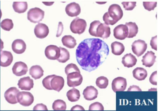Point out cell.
Here are the masks:
<instances>
[{"label": "cell", "mask_w": 158, "mask_h": 111, "mask_svg": "<svg viewBox=\"0 0 158 111\" xmlns=\"http://www.w3.org/2000/svg\"><path fill=\"white\" fill-rule=\"evenodd\" d=\"M109 52V46L104 41L97 38L86 39L77 49V61L82 69L90 72L105 62Z\"/></svg>", "instance_id": "obj_1"}, {"label": "cell", "mask_w": 158, "mask_h": 111, "mask_svg": "<svg viewBox=\"0 0 158 111\" xmlns=\"http://www.w3.org/2000/svg\"><path fill=\"white\" fill-rule=\"evenodd\" d=\"M86 27L87 23L85 20L77 17L71 22L70 29L73 33L80 35L85 32Z\"/></svg>", "instance_id": "obj_2"}, {"label": "cell", "mask_w": 158, "mask_h": 111, "mask_svg": "<svg viewBox=\"0 0 158 111\" xmlns=\"http://www.w3.org/2000/svg\"><path fill=\"white\" fill-rule=\"evenodd\" d=\"M109 17L110 18L114 24L123 18V13L121 6L116 4L110 6L107 12Z\"/></svg>", "instance_id": "obj_3"}, {"label": "cell", "mask_w": 158, "mask_h": 111, "mask_svg": "<svg viewBox=\"0 0 158 111\" xmlns=\"http://www.w3.org/2000/svg\"><path fill=\"white\" fill-rule=\"evenodd\" d=\"M45 12L39 7L31 8L27 13V19L34 23L42 21L44 17Z\"/></svg>", "instance_id": "obj_4"}, {"label": "cell", "mask_w": 158, "mask_h": 111, "mask_svg": "<svg viewBox=\"0 0 158 111\" xmlns=\"http://www.w3.org/2000/svg\"><path fill=\"white\" fill-rule=\"evenodd\" d=\"M17 101L24 106H29L34 101L33 94L28 92H19L16 96Z\"/></svg>", "instance_id": "obj_5"}, {"label": "cell", "mask_w": 158, "mask_h": 111, "mask_svg": "<svg viewBox=\"0 0 158 111\" xmlns=\"http://www.w3.org/2000/svg\"><path fill=\"white\" fill-rule=\"evenodd\" d=\"M67 80L68 86L74 88L81 85L83 78L81 73L73 72L67 75Z\"/></svg>", "instance_id": "obj_6"}, {"label": "cell", "mask_w": 158, "mask_h": 111, "mask_svg": "<svg viewBox=\"0 0 158 111\" xmlns=\"http://www.w3.org/2000/svg\"><path fill=\"white\" fill-rule=\"evenodd\" d=\"M148 48V44L145 41L138 39L135 41L132 44V50L133 53L139 57L144 54Z\"/></svg>", "instance_id": "obj_7"}, {"label": "cell", "mask_w": 158, "mask_h": 111, "mask_svg": "<svg viewBox=\"0 0 158 111\" xmlns=\"http://www.w3.org/2000/svg\"><path fill=\"white\" fill-rule=\"evenodd\" d=\"M46 57L50 60H57L60 54V48L55 45H50L46 47L45 51Z\"/></svg>", "instance_id": "obj_8"}, {"label": "cell", "mask_w": 158, "mask_h": 111, "mask_svg": "<svg viewBox=\"0 0 158 111\" xmlns=\"http://www.w3.org/2000/svg\"><path fill=\"white\" fill-rule=\"evenodd\" d=\"M114 36L115 39L119 40H124L128 36V28L123 24L116 26L113 30Z\"/></svg>", "instance_id": "obj_9"}, {"label": "cell", "mask_w": 158, "mask_h": 111, "mask_svg": "<svg viewBox=\"0 0 158 111\" xmlns=\"http://www.w3.org/2000/svg\"><path fill=\"white\" fill-rule=\"evenodd\" d=\"M127 80L124 78L118 77L113 80L112 88L114 92L117 91H124L127 88Z\"/></svg>", "instance_id": "obj_10"}, {"label": "cell", "mask_w": 158, "mask_h": 111, "mask_svg": "<svg viewBox=\"0 0 158 111\" xmlns=\"http://www.w3.org/2000/svg\"><path fill=\"white\" fill-rule=\"evenodd\" d=\"M111 34L110 28L104 23H100L96 29V37L108 39Z\"/></svg>", "instance_id": "obj_11"}, {"label": "cell", "mask_w": 158, "mask_h": 111, "mask_svg": "<svg viewBox=\"0 0 158 111\" xmlns=\"http://www.w3.org/2000/svg\"><path fill=\"white\" fill-rule=\"evenodd\" d=\"M19 92V89L15 87H11L5 92L4 97L9 103L15 104L18 102L16 96Z\"/></svg>", "instance_id": "obj_12"}, {"label": "cell", "mask_w": 158, "mask_h": 111, "mask_svg": "<svg viewBox=\"0 0 158 111\" xmlns=\"http://www.w3.org/2000/svg\"><path fill=\"white\" fill-rule=\"evenodd\" d=\"M50 87L52 90L60 92L64 86V79L60 76L54 75L50 81Z\"/></svg>", "instance_id": "obj_13"}, {"label": "cell", "mask_w": 158, "mask_h": 111, "mask_svg": "<svg viewBox=\"0 0 158 111\" xmlns=\"http://www.w3.org/2000/svg\"><path fill=\"white\" fill-rule=\"evenodd\" d=\"M34 31L37 38L42 39L48 36L49 33V30L46 24L39 23L35 27Z\"/></svg>", "instance_id": "obj_14"}, {"label": "cell", "mask_w": 158, "mask_h": 111, "mask_svg": "<svg viewBox=\"0 0 158 111\" xmlns=\"http://www.w3.org/2000/svg\"><path fill=\"white\" fill-rule=\"evenodd\" d=\"M28 71V67L25 63L23 62H16L12 68L13 73L17 76L26 75Z\"/></svg>", "instance_id": "obj_15"}, {"label": "cell", "mask_w": 158, "mask_h": 111, "mask_svg": "<svg viewBox=\"0 0 158 111\" xmlns=\"http://www.w3.org/2000/svg\"><path fill=\"white\" fill-rule=\"evenodd\" d=\"M13 56L10 51H2L0 53V65L3 67L9 66L12 63Z\"/></svg>", "instance_id": "obj_16"}, {"label": "cell", "mask_w": 158, "mask_h": 111, "mask_svg": "<svg viewBox=\"0 0 158 111\" xmlns=\"http://www.w3.org/2000/svg\"><path fill=\"white\" fill-rule=\"evenodd\" d=\"M65 12L69 16L76 17L81 13V7L78 3L72 2L66 6L65 7Z\"/></svg>", "instance_id": "obj_17"}, {"label": "cell", "mask_w": 158, "mask_h": 111, "mask_svg": "<svg viewBox=\"0 0 158 111\" xmlns=\"http://www.w3.org/2000/svg\"><path fill=\"white\" fill-rule=\"evenodd\" d=\"M84 98L87 101H92L98 97V92L94 86H90L87 87L84 89L83 92Z\"/></svg>", "instance_id": "obj_18"}, {"label": "cell", "mask_w": 158, "mask_h": 111, "mask_svg": "<svg viewBox=\"0 0 158 111\" xmlns=\"http://www.w3.org/2000/svg\"><path fill=\"white\" fill-rule=\"evenodd\" d=\"M34 80L29 76L22 78L18 81V87L23 90H30L34 87Z\"/></svg>", "instance_id": "obj_19"}, {"label": "cell", "mask_w": 158, "mask_h": 111, "mask_svg": "<svg viewBox=\"0 0 158 111\" xmlns=\"http://www.w3.org/2000/svg\"><path fill=\"white\" fill-rule=\"evenodd\" d=\"M156 56L152 51H148L142 57V64L147 67H151L156 61Z\"/></svg>", "instance_id": "obj_20"}, {"label": "cell", "mask_w": 158, "mask_h": 111, "mask_svg": "<svg viewBox=\"0 0 158 111\" xmlns=\"http://www.w3.org/2000/svg\"><path fill=\"white\" fill-rule=\"evenodd\" d=\"M27 45L23 40L18 39L14 41L12 44V49L15 53L21 54L24 52L26 50Z\"/></svg>", "instance_id": "obj_21"}, {"label": "cell", "mask_w": 158, "mask_h": 111, "mask_svg": "<svg viewBox=\"0 0 158 111\" xmlns=\"http://www.w3.org/2000/svg\"><path fill=\"white\" fill-rule=\"evenodd\" d=\"M137 62V60L135 56L131 53L125 55L122 58V64L125 67H133L135 65Z\"/></svg>", "instance_id": "obj_22"}, {"label": "cell", "mask_w": 158, "mask_h": 111, "mask_svg": "<svg viewBox=\"0 0 158 111\" xmlns=\"http://www.w3.org/2000/svg\"><path fill=\"white\" fill-rule=\"evenodd\" d=\"M29 74L35 80L38 79L43 76L44 70L40 65L33 66L30 68Z\"/></svg>", "instance_id": "obj_23"}, {"label": "cell", "mask_w": 158, "mask_h": 111, "mask_svg": "<svg viewBox=\"0 0 158 111\" xmlns=\"http://www.w3.org/2000/svg\"><path fill=\"white\" fill-rule=\"evenodd\" d=\"M134 77L138 80H144L148 76V72L143 68L138 67L133 71Z\"/></svg>", "instance_id": "obj_24"}, {"label": "cell", "mask_w": 158, "mask_h": 111, "mask_svg": "<svg viewBox=\"0 0 158 111\" xmlns=\"http://www.w3.org/2000/svg\"><path fill=\"white\" fill-rule=\"evenodd\" d=\"M111 47L112 52L114 55H121L125 51V47L123 44L119 42H114L111 44Z\"/></svg>", "instance_id": "obj_25"}, {"label": "cell", "mask_w": 158, "mask_h": 111, "mask_svg": "<svg viewBox=\"0 0 158 111\" xmlns=\"http://www.w3.org/2000/svg\"><path fill=\"white\" fill-rule=\"evenodd\" d=\"M61 40L63 44L67 48L73 49L76 46V40L71 35H65Z\"/></svg>", "instance_id": "obj_26"}, {"label": "cell", "mask_w": 158, "mask_h": 111, "mask_svg": "<svg viewBox=\"0 0 158 111\" xmlns=\"http://www.w3.org/2000/svg\"><path fill=\"white\" fill-rule=\"evenodd\" d=\"M126 26L128 28L127 38H133L136 36L138 32V27L135 22H129L126 23Z\"/></svg>", "instance_id": "obj_27"}, {"label": "cell", "mask_w": 158, "mask_h": 111, "mask_svg": "<svg viewBox=\"0 0 158 111\" xmlns=\"http://www.w3.org/2000/svg\"><path fill=\"white\" fill-rule=\"evenodd\" d=\"M13 7L16 13L22 14L27 11L28 5L27 2H14Z\"/></svg>", "instance_id": "obj_28"}, {"label": "cell", "mask_w": 158, "mask_h": 111, "mask_svg": "<svg viewBox=\"0 0 158 111\" xmlns=\"http://www.w3.org/2000/svg\"><path fill=\"white\" fill-rule=\"evenodd\" d=\"M66 96L70 101L76 102L80 99V92L77 89L73 88L67 92Z\"/></svg>", "instance_id": "obj_29"}, {"label": "cell", "mask_w": 158, "mask_h": 111, "mask_svg": "<svg viewBox=\"0 0 158 111\" xmlns=\"http://www.w3.org/2000/svg\"><path fill=\"white\" fill-rule=\"evenodd\" d=\"M60 50V54L59 58L57 59L60 63H65L70 59V53L67 49L63 47H59Z\"/></svg>", "instance_id": "obj_30"}, {"label": "cell", "mask_w": 158, "mask_h": 111, "mask_svg": "<svg viewBox=\"0 0 158 111\" xmlns=\"http://www.w3.org/2000/svg\"><path fill=\"white\" fill-rule=\"evenodd\" d=\"M96 85L101 89H105L107 88L109 85V80L106 77H99L96 80Z\"/></svg>", "instance_id": "obj_31"}, {"label": "cell", "mask_w": 158, "mask_h": 111, "mask_svg": "<svg viewBox=\"0 0 158 111\" xmlns=\"http://www.w3.org/2000/svg\"><path fill=\"white\" fill-rule=\"evenodd\" d=\"M52 109L54 110H65L66 109V103L63 100H56L52 104Z\"/></svg>", "instance_id": "obj_32"}, {"label": "cell", "mask_w": 158, "mask_h": 111, "mask_svg": "<svg viewBox=\"0 0 158 111\" xmlns=\"http://www.w3.org/2000/svg\"><path fill=\"white\" fill-rule=\"evenodd\" d=\"M1 27L4 30L10 31L14 27L12 20L9 18L3 19L1 23Z\"/></svg>", "instance_id": "obj_33"}, {"label": "cell", "mask_w": 158, "mask_h": 111, "mask_svg": "<svg viewBox=\"0 0 158 111\" xmlns=\"http://www.w3.org/2000/svg\"><path fill=\"white\" fill-rule=\"evenodd\" d=\"M73 72H77L80 73V70L78 67L75 64H69L66 66L65 68V73L66 75H68L70 73Z\"/></svg>", "instance_id": "obj_34"}, {"label": "cell", "mask_w": 158, "mask_h": 111, "mask_svg": "<svg viewBox=\"0 0 158 111\" xmlns=\"http://www.w3.org/2000/svg\"><path fill=\"white\" fill-rule=\"evenodd\" d=\"M101 23L99 20H95L91 22L90 24L89 32L91 36L96 37V31L97 27L100 23Z\"/></svg>", "instance_id": "obj_35"}, {"label": "cell", "mask_w": 158, "mask_h": 111, "mask_svg": "<svg viewBox=\"0 0 158 111\" xmlns=\"http://www.w3.org/2000/svg\"><path fill=\"white\" fill-rule=\"evenodd\" d=\"M157 2H143V5L146 10L149 11L153 10L157 6Z\"/></svg>", "instance_id": "obj_36"}, {"label": "cell", "mask_w": 158, "mask_h": 111, "mask_svg": "<svg viewBox=\"0 0 158 111\" xmlns=\"http://www.w3.org/2000/svg\"><path fill=\"white\" fill-rule=\"evenodd\" d=\"M124 8L127 11H131L135 8L136 6V2H123L122 3Z\"/></svg>", "instance_id": "obj_37"}, {"label": "cell", "mask_w": 158, "mask_h": 111, "mask_svg": "<svg viewBox=\"0 0 158 111\" xmlns=\"http://www.w3.org/2000/svg\"><path fill=\"white\" fill-rule=\"evenodd\" d=\"M54 75H50V76H48L46 78L42 80V84L44 88L48 90H52L50 87V81L52 78L54 76Z\"/></svg>", "instance_id": "obj_38"}, {"label": "cell", "mask_w": 158, "mask_h": 111, "mask_svg": "<svg viewBox=\"0 0 158 111\" xmlns=\"http://www.w3.org/2000/svg\"><path fill=\"white\" fill-rule=\"evenodd\" d=\"M89 110H100L102 111L104 110V107L101 103L96 102L90 105L89 106Z\"/></svg>", "instance_id": "obj_39"}, {"label": "cell", "mask_w": 158, "mask_h": 111, "mask_svg": "<svg viewBox=\"0 0 158 111\" xmlns=\"http://www.w3.org/2000/svg\"><path fill=\"white\" fill-rule=\"evenodd\" d=\"M150 82L153 85H157V71H154L149 78Z\"/></svg>", "instance_id": "obj_40"}, {"label": "cell", "mask_w": 158, "mask_h": 111, "mask_svg": "<svg viewBox=\"0 0 158 111\" xmlns=\"http://www.w3.org/2000/svg\"><path fill=\"white\" fill-rule=\"evenodd\" d=\"M157 42H158V38L157 35L152 37L150 41V45L152 48L155 51L157 50Z\"/></svg>", "instance_id": "obj_41"}, {"label": "cell", "mask_w": 158, "mask_h": 111, "mask_svg": "<svg viewBox=\"0 0 158 111\" xmlns=\"http://www.w3.org/2000/svg\"><path fill=\"white\" fill-rule=\"evenodd\" d=\"M34 110H48L47 106L43 104H39L34 107Z\"/></svg>", "instance_id": "obj_42"}, {"label": "cell", "mask_w": 158, "mask_h": 111, "mask_svg": "<svg viewBox=\"0 0 158 111\" xmlns=\"http://www.w3.org/2000/svg\"><path fill=\"white\" fill-rule=\"evenodd\" d=\"M64 27L62 23L61 22H59V26H58V30L57 31V37H59L61 35L63 31Z\"/></svg>", "instance_id": "obj_43"}, {"label": "cell", "mask_w": 158, "mask_h": 111, "mask_svg": "<svg viewBox=\"0 0 158 111\" xmlns=\"http://www.w3.org/2000/svg\"><path fill=\"white\" fill-rule=\"evenodd\" d=\"M141 91V89L138 86H136V85H133V86H130L127 90V91Z\"/></svg>", "instance_id": "obj_44"}, {"label": "cell", "mask_w": 158, "mask_h": 111, "mask_svg": "<svg viewBox=\"0 0 158 111\" xmlns=\"http://www.w3.org/2000/svg\"><path fill=\"white\" fill-rule=\"evenodd\" d=\"M71 110H85V109L81 105H76L72 107Z\"/></svg>", "instance_id": "obj_45"}]
</instances>
